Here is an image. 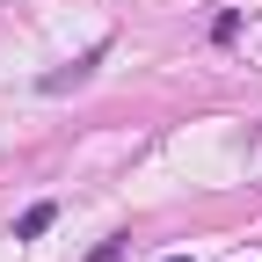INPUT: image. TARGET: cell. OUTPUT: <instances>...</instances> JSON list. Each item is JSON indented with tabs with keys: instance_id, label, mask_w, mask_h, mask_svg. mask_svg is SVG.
Here are the masks:
<instances>
[{
	"instance_id": "1",
	"label": "cell",
	"mask_w": 262,
	"mask_h": 262,
	"mask_svg": "<svg viewBox=\"0 0 262 262\" xmlns=\"http://www.w3.org/2000/svg\"><path fill=\"white\" fill-rule=\"evenodd\" d=\"M102 58H110V44H95V51H80L73 66H58V73H44L37 88H44V95H66V88H80V80H88V73H95Z\"/></svg>"
},
{
	"instance_id": "2",
	"label": "cell",
	"mask_w": 262,
	"mask_h": 262,
	"mask_svg": "<svg viewBox=\"0 0 262 262\" xmlns=\"http://www.w3.org/2000/svg\"><path fill=\"white\" fill-rule=\"evenodd\" d=\"M51 219H58V204H51V196H44V204H29V211L15 219V241H44V233H51Z\"/></svg>"
},
{
	"instance_id": "3",
	"label": "cell",
	"mask_w": 262,
	"mask_h": 262,
	"mask_svg": "<svg viewBox=\"0 0 262 262\" xmlns=\"http://www.w3.org/2000/svg\"><path fill=\"white\" fill-rule=\"evenodd\" d=\"M233 37H241V8H219L211 15V44H233Z\"/></svg>"
},
{
	"instance_id": "4",
	"label": "cell",
	"mask_w": 262,
	"mask_h": 262,
	"mask_svg": "<svg viewBox=\"0 0 262 262\" xmlns=\"http://www.w3.org/2000/svg\"><path fill=\"white\" fill-rule=\"evenodd\" d=\"M117 255H124V233H110V241H102V248H95L88 262H117Z\"/></svg>"
},
{
	"instance_id": "5",
	"label": "cell",
	"mask_w": 262,
	"mask_h": 262,
	"mask_svg": "<svg viewBox=\"0 0 262 262\" xmlns=\"http://www.w3.org/2000/svg\"><path fill=\"white\" fill-rule=\"evenodd\" d=\"M168 262H189V255H168Z\"/></svg>"
}]
</instances>
